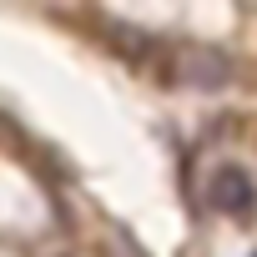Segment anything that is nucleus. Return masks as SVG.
Returning <instances> with one entry per match:
<instances>
[{
  "label": "nucleus",
  "instance_id": "obj_3",
  "mask_svg": "<svg viewBox=\"0 0 257 257\" xmlns=\"http://www.w3.org/2000/svg\"><path fill=\"white\" fill-rule=\"evenodd\" d=\"M0 147H16V121L0 116Z\"/></svg>",
  "mask_w": 257,
  "mask_h": 257
},
{
  "label": "nucleus",
  "instance_id": "obj_4",
  "mask_svg": "<svg viewBox=\"0 0 257 257\" xmlns=\"http://www.w3.org/2000/svg\"><path fill=\"white\" fill-rule=\"evenodd\" d=\"M252 257H257V252H252Z\"/></svg>",
  "mask_w": 257,
  "mask_h": 257
},
{
  "label": "nucleus",
  "instance_id": "obj_2",
  "mask_svg": "<svg viewBox=\"0 0 257 257\" xmlns=\"http://www.w3.org/2000/svg\"><path fill=\"white\" fill-rule=\"evenodd\" d=\"M207 202L227 217H252V202H257V187L242 167H217L212 182H207Z\"/></svg>",
  "mask_w": 257,
  "mask_h": 257
},
{
  "label": "nucleus",
  "instance_id": "obj_1",
  "mask_svg": "<svg viewBox=\"0 0 257 257\" xmlns=\"http://www.w3.org/2000/svg\"><path fill=\"white\" fill-rule=\"evenodd\" d=\"M237 81V61L222 46H202L187 41L172 51V86H192V91H222Z\"/></svg>",
  "mask_w": 257,
  "mask_h": 257
}]
</instances>
